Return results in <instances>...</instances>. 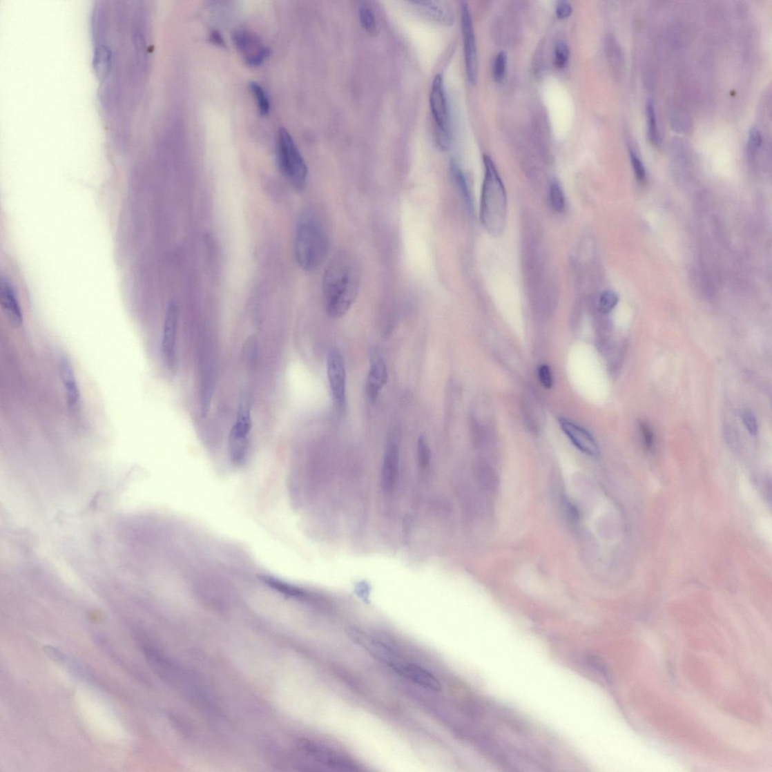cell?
<instances>
[{
	"label": "cell",
	"mask_w": 772,
	"mask_h": 772,
	"mask_svg": "<svg viewBox=\"0 0 772 772\" xmlns=\"http://www.w3.org/2000/svg\"><path fill=\"white\" fill-rule=\"evenodd\" d=\"M360 283V268L355 257L347 251L336 253L323 278V298L327 315L334 318L346 315L357 298Z\"/></svg>",
	"instance_id": "1"
},
{
	"label": "cell",
	"mask_w": 772,
	"mask_h": 772,
	"mask_svg": "<svg viewBox=\"0 0 772 772\" xmlns=\"http://www.w3.org/2000/svg\"><path fill=\"white\" fill-rule=\"evenodd\" d=\"M483 159L484 178L480 219L488 233L497 238L503 235L507 225V193L494 161L488 155H483Z\"/></svg>",
	"instance_id": "2"
},
{
	"label": "cell",
	"mask_w": 772,
	"mask_h": 772,
	"mask_svg": "<svg viewBox=\"0 0 772 772\" xmlns=\"http://www.w3.org/2000/svg\"><path fill=\"white\" fill-rule=\"evenodd\" d=\"M329 249V239L321 220L311 211L303 213L296 229L295 258L300 267L311 272L322 264Z\"/></svg>",
	"instance_id": "3"
},
{
	"label": "cell",
	"mask_w": 772,
	"mask_h": 772,
	"mask_svg": "<svg viewBox=\"0 0 772 772\" xmlns=\"http://www.w3.org/2000/svg\"><path fill=\"white\" fill-rule=\"evenodd\" d=\"M278 162L279 168L289 183L296 190L302 191L308 177L307 164L289 131L284 128H281L278 133Z\"/></svg>",
	"instance_id": "4"
},
{
	"label": "cell",
	"mask_w": 772,
	"mask_h": 772,
	"mask_svg": "<svg viewBox=\"0 0 772 772\" xmlns=\"http://www.w3.org/2000/svg\"><path fill=\"white\" fill-rule=\"evenodd\" d=\"M430 101L435 122L436 143L440 149L447 151L451 144L450 117L445 84L441 74H438L434 78Z\"/></svg>",
	"instance_id": "5"
},
{
	"label": "cell",
	"mask_w": 772,
	"mask_h": 772,
	"mask_svg": "<svg viewBox=\"0 0 772 772\" xmlns=\"http://www.w3.org/2000/svg\"><path fill=\"white\" fill-rule=\"evenodd\" d=\"M251 430V409L248 400L243 399L238 410L235 422L229 432L228 441L229 457L236 465H242L247 458Z\"/></svg>",
	"instance_id": "6"
},
{
	"label": "cell",
	"mask_w": 772,
	"mask_h": 772,
	"mask_svg": "<svg viewBox=\"0 0 772 772\" xmlns=\"http://www.w3.org/2000/svg\"><path fill=\"white\" fill-rule=\"evenodd\" d=\"M300 749L311 759L331 770L356 771L359 770L356 764L346 755L328 747L310 741H302Z\"/></svg>",
	"instance_id": "7"
},
{
	"label": "cell",
	"mask_w": 772,
	"mask_h": 772,
	"mask_svg": "<svg viewBox=\"0 0 772 772\" xmlns=\"http://www.w3.org/2000/svg\"><path fill=\"white\" fill-rule=\"evenodd\" d=\"M461 21L464 44V56L467 79L475 84L478 78L477 45L469 5L461 3Z\"/></svg>",
	"instance_id": "8"
},
{
	"label": "cell",
	"mask_w": 772,
	"mask_h": 772,
	"mask_svg": "<svg viewBox=\"0 0 772 772\" xmlns=\"http://www.w3.org/2000/svg\"><path fill=\"white\" fill-rule=\"evenodd\" d=\"M327 376L336 405L342 409L347 402V372L342 353L333 348L327 356Z\"/></svg>",
	"instance_id": "9"
},
{
	"label": "cell",
	"mask_w": 772,
	"mask_h": 772,
	"mask_svg": "<svg viewBox=\"0 0 772 772\" xmlns=\"http://www.w3.org/2000/svg\"><path fill=\"white\" fill-rule=\"evenodd\" d=\"M178 325V309L174 301L168 303L164 320L162 339V354L168 368L173 371L177 363L176 342Z\"/></svg>",
	"instance_id": "10"
},
{
	"label": "cell",
	"mask_w": 772,
	"mask_h": 772,
	"mask_svg": "<svg viewBox=\"0 0 772 772\" xmlns=\"http://www.w3.org/2000/svg\"><path fill=\"white\" fill-rule=\"evenodd\" d=\"M348 634L353 641L363 647L374 658L389 665L390 668L400 662L396 652L380 639L368 635L363 630L354 628L350 629Z\"/></svg>",
	"instance_id": "11"
},
{
	"label": "cell",
	"mask_w": 772,
	"mask_h": 772,
	"mask_svg": "<svg viewBox=\"0 0 772 772\" xmlns=\"http://www.w3.org/2000/svg\"><path fill=\"white\" fill-rule=\"evenodd\" d=\"M233 37L237 48L251 66L260 65L269 55V49L262 45L252 32L240 30L235 32Z\"/></svg>",
	"instance_id": "12"
},
{
	"label": "cell",
	"mask_w": 772,
	"mask_h": 772,
	"mask_svg": "<svg viewBox=\"0 0 772 772\" xmlns=\"http://www.w3.org/2000/svg\"><path fill=\"white\" fill-rule=\"evenodd\" d=\"M391 668L401 677L427 690L440 692L442 688L438 679L418 665L400 661Z\"/></svg>",
	"instance_id": "13"
},
{
	"label": "cell",
	"mask_w": 772,
	"mask_h": 772,
	"mask_svg": "<svg viewBox=\"0 0 772 772\" xmlns=\"http://www.w3.org/2000/svg\"><path fill=\"white\" fill-rule=\"evenodd\" d=\"M559 424L566 436L583 454L592 457L599 456L597 443L588 431L565 418H559Z\"/></svg>",
	"instance_id": "14"
},
{
	"label": "cell",
	"mask_w": 772,
	"mask_h": 772,
	"mask_svg": "<svg viewBox=\"0 0 772 772\" xmlns=\"http://www.w3.org/2000/svg\"><path fill=\"white\" fill-rule=\"evenodd\" d=\"M388 380L387 365L379 352H374L371 358V368L366 384L367 397L371 403H375L383 386Z\"/></svg>",
	"instance_id": "15"
},
{
	"label": "cell",
	"mask_w": 772,
	"mask_h": 772,
	"mask_svg": "<svg viewBox=\"0 0 772 772\" xmlns=\"http://www.w3.org/2000/svg\"><path fill=\"white\" fill-rule=\"evenodd\" d=\"M398 467L399 449L395 440L391 439L386 445L383 464L382 484L385 492H390L395 489Z\"/></svg>",
	"instance_id": "16"
},
{
	"label": "cell",
	"mask_w": 772,
	"mask_h": 772,
	"mask_svg": "<svg viewBox=\"0 0 772 772\" xmlns=\"http://www.w3.org/2000/svg\"><path fill=\"white\" fill-rule=\"evenodd\" d=\"M0 304L10 325L15 328L21 327L23 318L19 302L11 284L3 278L0 284Z\"/></svg>",
	"instance_id": "17"
},
{
	"label": "cell",
	"mask_w": 772,
	"mask_h": 772,
	"mask_svg": "<svg viewBox=\"0 0 772 772\" xmlns=\"http://www.w3.org/2000/svg\"><path fill=\"white\" fill-rule=\"evenodd\" d=\"M410 4L418 13L434 21L451 24L454 21V10L447 3L421 0V1L410 2Z\"/></svg>",
	"instance_id": "18"
},
{
	"label": "cell",
	"mask_w": 772,
	"mask_h": 772,
	"mask_svg": "<svg viewBox=\"0 0 772 772\" xmlns=\"http://www.w3.org/2000/svg\"><path fill=\"white\" fill-rule=\"evenodd\" d=\"M59 369L68 407L74 409L77 407L79 402L80 392L75 373L68 357L60 358Z\"/></svg>",
	"instance_id": "19"
},
{
	"label": "cell",
	"mask_w": 772,
	"mask_h": 772,
	"mask_svg": "<svg viewBox=\"0 0 772 772\" xmlns=\"http://www.w3.org/2000/svg\"><path fill=\"white\" fill-rule=\"evenodd\" d=\"M477 478L481 487L488 492L496 490L499 486L497 473L488 463L483 461L477 467Z\"/></svg>",
	"instance_id": "20"
},
{
	"label": "cell",
	"mask_w": 772,
	"mask_h": 772,
	"mask_svg": "<svg viewBox=\"0 0 772 772\" xmlns=\"http://www.w3.org/2000/svg\"><path fill=\"white\" fill-rule=\"evenodd\" d=\"M646 118L648 139L653 144L658 146L661 142V136L658 123H657L655 106L652 101H648L646 104Z\"/></svg>",
	"instance_id": "21"
},
{
	"label": "cell",
	"mask_w": 772,
	"mask_h": 772,
	"mask_svg": "<svg viewBox=\"0 0 772 772\" xmlns=\"http://www.w3.org/2000/svg\"><path fill=\"white\" fill-rule=\"evenodd\" d=\"M607 55L616 73H621L623 67L622 54L617 41L613 36L607 37L606 42Z\"/></svg>",
	"instance_id": "22"
},
{
	"label": "cell",
	"mask_w": 772,
	"mask_h": 772,
	"mask_svg": "<svg viewBox=\"0 0 772 772\" xmlns=\"http://www.w3.org/2000/svg\"><path fill=\"white\" fill-rule=\"evenodd\" d=\"M450 170H451L452 176H453V178L454 180V182H455L456 186L459 188V190L460 191V192H461L462 195H463L464 199H465L466 203L467 204V205H469V206L471 207L472 206V198H471V195H470V189H469V186H467L466 180H465V177L464 176V174H463V172L462 169L460 168L459 166L458 165V163L456 161L454 160V161L451 162Z\"/></svg>",
	"instance_id": "23"
},
{
	"label": "cell",
	"mask_w": 772,
	"mask_h": 772,
	"mask_svg": "<svg viewBox=\"0 0 772 772\" xmlns=\"http://www.w3.org/2000/svg\"><path fill=\"white\" fill-rule=\"evenodd\" d=\"M358 13L361 26L369 35H375L377 32V22L371 8L366 3H363L359 7Z\"/></svg>",
	"instance_id": "24"
},
{
	"label": "cell",
	"mask_w": 772,
	"mask_h": 772,
	"mask_svg": "<svg viewBox=\"0 0 772 772\" xmlns=\"http://www.w3.org/2000/svg\"><path fill=\"white\" fill-rule=\"evenodd\" d=\"M250 89L258 104L261 116H267L269 112L270 103L264 89L257 83H251Z\"/></svg>",
	"instance_id": "25"
},
{
	"label": "cell",
	"mask_w": 772,
	"mask_h": 772,
	"mask_svg": "<svg viewBox=\"0 0 772 772\" xmlns=\"http://www.w3.org/2000/svg\"><path fill=\"white\" fill-rule=\"evenodd\" d=\"M549 195L553 209L558 213L562 212L565 208V197L562 188L557 180H554L550 186Z\"/></svg>",
	"instance_id": "26"
},
{
	"label": "cell",
	"mask_w": 772,
	"mask_h": 772,
	"mask_svg": "<svg viewBox=\"0 0 772 772\" xmlns=\"http://www.w3.org/2000/svg\"><path fill=\"white\" fill-rule=\"evenodd\" d=\"M570 48L563 40L557 41L554 47V64L557 68H563L568 64Z\"/></svg>",
	"instance_id": "27"
},
{
	"label": "cell",
	"mask_w": 772,
	"mask_h": 772,
	"mask_svg": "<svg viewBox=\"0 0 772 772\" xmlns=\"http://www.w3.org/2000/svg\"><path fill=\"white\" fill-rule=\"evenodd\" d=\"M431 450L424 435L418 439V463L423 470L428 469L431 462Z\"/></svg>",
	"instance_id": "28"
},
{
	"label": "cell",
	"mask_w": 772,
	"mask_h": 772,
	"mask_svg": "<svg viewBox=\"0 0 772 772\" xmlns=\"http://www.w3.org/2000/svg\"><path fill=\"white\" fill-rule=\"evenodd\" d=\"M586 662L591 669L595 670L599 675L604 677L608 683H610L611 677L609 670H608L605 662L601 657L596 655H588L586 657Z\"/></svg>",
	"instance_id": "29"
},
{
	"label": "cell",
	"mask_w": 772,
	"mask_h": 772,
	"mask_svg": "<svg viewBox=\"0 0 772 772\" xmlns=\"http://www.w3.org/2000/svg\"><path fill=\"white\" fill-rule=\"evenodd\" d=\"M618 295L612 291L603 292L599 298V308L603 313H609L617 305Z\"/></svg>",
	"instance_id": "30"
},
{
	"label": "cell",
	"mask_w": 772,
	"mask_h": 772,
	"mask_svg": "<svg viewBox=\"0 0 772 772\" xmlns=\"http://www.w3.org/2000/svg\"><path fill=\"white\" fill-rule=\"evenodd\" d=\"M629 154L631 166L635 171V174L638 182L640 183L645 182L646 172L642 161L639 158L633 147L629 148Z\"/></svg>",
	"instance_id": "31"
},
{
	"label": "cell",
	"mask_w": 772,
	"mask_h": 772,
	"mask_svg": "<svg viewBox=\"0 0 772 772\" xmlns=\"http://www.w3.org/2000/svg\"><path fill=\"white\" fill-rule=\"evenodd\" d=\"M508 55L504 50L500 51L496 56L494 64V77L497 81L503 79L507 68Z\"/></svg>",
	"instance_id": "32"
},
{
	"label": "cell",
	"mask_w": 772,
	"mask_h": 772,
	"mask_svg": "<svg viewBox=\"0 0 772 772\" xmlns=\"http://www.w3.org/2000/svg\"><path fill=\"white\" fill-rule=\"evenodd\" d=\"M762 135L757 127L751 129L749 139H747V150L753 154L757 153L762 144Z\"/></svg>",
	"instance_id": "33"
},
{
	"label": "cell",
	"mask_w": 772,
	"mask_h": 772,
	"mask_svg": "<svg viewBox=\"0 0 772 772\" xmlns=\"http://www.w3.org/2000/svg\"><path fill=\"white\" fill-rule=\"evenodd\" d=\"M742 421L749 431L752 435H757L758 432V424L757 418L750 409H743L741 414Z\"/></svg>",
	"instance_id": "34"
},
{
	"label": "cell",
	"mask_w": 772,
	"mask_h": 772,
	"mask_svg": "<svg viewBox=\"0 0 772 772\" xmlns=\"http://www.w3.org/2000/svg\"><path fill=\"white\" fill-rule=\"evenodd\" d=\"M640 430H641L644 445L647 450H650L653 447L654 443V433L651 426L646 422L640 424Z\"/></svg>",
	"instance_id": "35"
},
{
	"label": "cell",
	"mask_w": 772,
	"mask_h": 772,
	"mask_svg": "<svg viewBox=\"0 0 772 772\" xmlns=\"http://www.w3.org/2000/svg\"><path fill=\"white\" fill-rule=\"evenodd\" d=\"M539 378L541 384L546 389L552 388L553 385V377L551 369L549 367L543 365L539 368Z\"/></svg>",
	"instance_id": "36"
},
{
	"label": "cell",
	"mask_w": 772,
	"mask_h": 772,
	"mask_svg": "<svg viewBox=\"0 0 772 772\" xmlns=\"http://www.w3.org/2000/svg\"><path fill=\"white\" fill-rule=\"evenodd\" d=\"M572 9L570 3L566 0H561L558 1L556 5V13L560 19H566L569 17L572 14Z\"/></svg>",
	"instance_id": "37"
},
{
	"label": "cell",
	"mask_w": 772,
	"mask_h": 772,
	"mask_svg": "<svg viewBox=\"0 0 772 772\" xmlns=\"http://www.w3.org/2000/svg\"><path fill=\"white\" fill-rule=\"evenodd\" d=\"M211 42L220 46H224L225 43L223 37H221L218 31H213L211 35Z\"/></svg>",
	"instance_id": "38"
}]
</instances>
